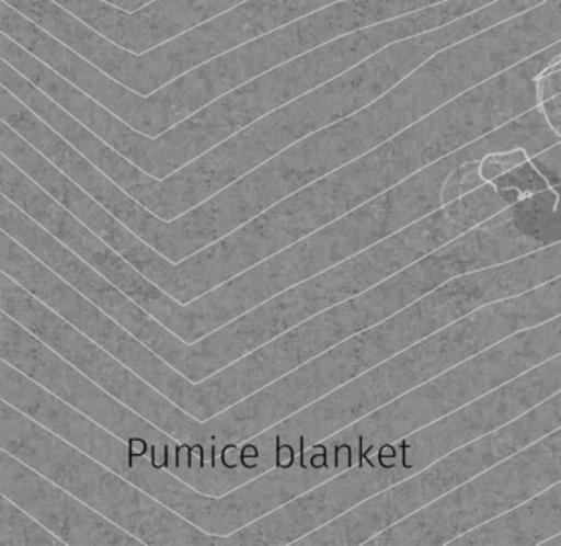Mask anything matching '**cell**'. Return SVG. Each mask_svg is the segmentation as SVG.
Returning a JSON list of instances; mask_svg holds the SVG:
<instances>
[{"mask_svg": "<svg viewBox=\"0 0 561 546\" xmlns=\"http://www.w3.org/2000/svg\"><path fill=\"white\" fill-rule=\"evenodd\" d=\"M367 35V30H357L311 49L221 95L157 137L127 125L5 33L0 36V56L114 150L162 180L275 109L376 55Z\"/></svg>", "mask_w": 561, "mask_h": 546, "instance_id": "cell-1", "label": "cell"}, {"mask_svg": "<svg viewBox=\"0 0 561 546\" xmlns=\"http://www.w3.org/2000/svg\"><path fill=\"white\" fill-rule=\"evenodd\" d=\"M373 25L369 0H344L222 53L152 94L144 95L101 71L8 2L0 3L2 33L110 109L127 125L150 137L175 127L205 105L271 69L340 36Z\"/></svg>", "mask_w": 561, "mask_h": 546, "instance_id": "cell-2", "label": "cell"}, {"mask_svg": "<svg viewBox=\"0 0 561 546\" xmlns=\"http://www.w3.org/2000/svg\"><path fill=\"white\" fill-rule=\"evenodd\" d=\"M369 104L356 69H347L160 180L114 150L41 89L27 94V105L35 114L134 200L165 220L188 213L280 151Z\"/></svg>", "mask_w": 561, "mask_h": 546, "instance_id": "cell-3", "label": "cell"}, {"mask_svg": "<svg viewBox=\"0 0 561 546\" xmlns=\"http://www.w3.org/2000/svg\"><path fill=\"white\" fill-rule=\"evenodd\" d=\"M51 234L188 344L285 289L387 239L386 227L376 211L364 203L211 292L193 302L180 303L144 276L75 214L68 211L60 214L51 226Z\"/></svg>", "mask_w": 561, "mask_h": 546, "instance_id": "cell-4", "label": "cell"}, {"mask_svg": "<svg viewBox=\"0 0 561 546\" xmlns=\"http://www.w3.org/2000/svg\"><path fill=\"white\" fill-rule=\"evenodd\" d=\"M38 150L144 242L175 263L218 242L285 197L353 161L343 132L334 122L275 155L188 213L165 220L134 200L58 132H45L38 140Z\"/></svg>", "mask_w": 561, "mask_h": 546, "instance_id": "cell-5", "label": "cell"}, {"mask_svg": "<svg viewBox=\"0 0 561 546\" xmlns=\"http://www.w3.org/2000/svg\"><path fill=\"white\" fill-rule=\"evenodd\" d=\"M392 272L390 253L382 243H376L285 289L193 344L183 341L137 303L124 309L119 322L180 374L192 382H202L324 309L379 285Z\"/></svg>", "mask_w": 561, "mask_h": 546, "instance_id": "cell-6", "label": "cell"}, {"mask_svg": "<svg viewBox=\"0 0 561 546\" xmlns=\"http://www.w3.org/2000/svg\"><path fill=\"white\" fill-rule=\"evenodd\" d=\"M560 39L561 0H545L442 49L382 98L350 115L364 153Z\"/></svg>", "mask_w": 561, "mask_h": 546, "instance_id": "cell-7", "label": "cell"}, {"mask_svg": "<svg viewBox=\"0 0 561 546\" xmlns=\"http://www.w3.org/2000/svg\"><path fill=\"white\" fill-rule=\"evenodd\" d=\"M0 447L60 484L147 546H226L90 454L8 401L0 407Z\"/></svg>", "mask_w": 561, "mask_h": 546, "instance_id": "cell-8", "label": "cell"}, {"mask_svg": "<svg viewBox=\"0 0 561 546\" xmlns=\"http://www.w3.org/2000/svg\"><path fill=\"white\" fill-rule=\"evenodd\" d=\"M0 306L2 311L34 332L117 400L185 444L195 464L202 467H218L221 464L218 463V446L206 436L203 421L173 403L146 378L4 272L0 275Z\"/></svg>", "mask_w": 561, "mask_h": 546, "instance_id": "cell-9", "label": "cell"}, {"mask_svg": "<svg viewBox=\"0 0 561 546\" xmlns=\"http://www.w3.org/2000/svg\"><path fill=\"white\" fill-rule=\"evenodd\" d=\"M0 359L127 441L134 456H149L153 466L180 479L186 466H196L185 444L117 400L5 311L0 316Z\"/></svg>", "mask_w": 561, "mask_h": 546, "instance_id": "cell-10", "label": "cell"}, {"mask_svg": "<svg viewBox=\"0 0 561 546\" xmlns=\"http://www.w3.org/2000/svg\"><path fill=\"white\" fill-rule=\"evenodd\" d=\"M560 426L561 390L511 423L458 447L422 473L396 484L390 489L393 507L400 515H412Z\"/></svg>", "mask_w": 561, "mask_h": 546, "instance_id": "cell-11", "label": "cell"}, {"mask_svg": "<svg viewBox=\"0 0 561 546\" xmlns=\"http://www.w3.org/2000/svg\"><path fill=\"white\" fill-rule=\"evenodd\" d=\"M0 493L27 510L67 546L146 545L80 497L5 450L0 451Z\"/></svg>", "mask_w": 561, "mask_h": 546, "instance_id": "cell-12", "label": "cell"}, {"mask_svg": "<svg viewBox=\"0 0 561 546\" xmlns=\"http://www.w3.org/2000/svg\"><path fill=\"white\" fill-rule=\"evenodd\" d=\"M111 42L146 53L245 0H153L139 10H123L106 0H55Z\"/></svg>", "mask_w": 561, "mask_h": 546, "instance_id": "cell-13", "label": "cell"}, {"mask_svg": "<svg viewBox=\"0 0 561 546\" xmlns=\"http://www.w3.org/2000/svg\"><path fill=\"white\" fill-rule=\"evenodd\" d=\"M0 546H67L21 505L0 493Z\"/></svg>", "mask_w": 561, "mask_h": 546, "instance_id": "cell-14", "label": "cell"}, {"mask_svg": "<svg viewBox=\"0 0 561 546\" xmlns=\"http://www.w3.org/2000/svg\"><path fill=\"white\" fill-rule=\"evenodd\" d=\"M481 160L466 161V163L459 164V167L451 171V174L446 178L445 184H443V206L455 203V201L461 200L466 194L472 193V191L488 184L484 183L481 173H479V161Z\"/></svg>", "mask_w": 561, "mask_h": 546, "instance_id": "cell-15", "label": "cell"}, {"mask_svg": "<svg viewBox=\"0 0 561 546\" xmlns=\"http://www.w3.org/2000/svg\"><path fill=\"white\" fill-rule=\"evenodd\" d=\"M492 184L497 190H517L524 197L531 196V194L540 193V191L550 187V184L538 173L537 168L531 164L530 160L508 171L504 177L492 181Z\"/></svg>", "mask_w": 561, "mask_h": 546, "instance_id": "cell-16", "label": "cell"}, {"mask_svg": "<svg viewBox=\"0 0 561 546\" xmlns=\"http://www.w3.org/2000/svg\"><path fill=\"white\" fill-rule=\"evenodd\" d=\"M530 160V155L525 148H512V150L492 151L479 161V173L484 183H492L497 178L504 177L514 168L520 167Z\"/></svg>", "mask_w": 561, "mask_h": 546, "instance_id": "cell-17", "label": "cell"}, {"mask_svg": "<svg viewBox=\"0 0 561 546\" xmlns=\"http://www.w3.org/2000/svg\"><path fill=\"white\" fill-rule=\"evenodd\" d=\"M531 164L537 168L538 173L547 180L550 186H560L561 184V140L551 145L541 153L530 158Z\"/></svg>", "mask_w": 561, "mask_h": 546, "instance_id": "cell-18", "label": "cell"}, {"mask_svg": "<svg viewBox=\"0 0 561 546\" xmlns=\"http://www.w3.org/2000/svg\"><path fill=\"white\" fill-rule=\"evenodd\" d=\"M538 92H540L541 102L548 101V99L560 94L561 68L547 69V71L540 76V81H538Z\"/></svg>", "mask_w": 561, "mask_h": 546, "instance_id": "cell-19", "label": "cell"}, {"mask_svg": "<svg viewBox=\"0 0 561 546\" xmlns=\"http://www.w3.org/2000/svg\"><path fill=\"white\" fill-rule=\"evenodd\" d=\"M541 109H543L545 117H547L548 124L551 125L554 132L561 137V92L554 98L548 99V101L541 102Z\"/></svg>", "mask_w": 561, "mask_h": 546, "instance_id": "cell-20", "label": "cell"}, {"mask_svg": "<svg viewBox=\"0 0 561 546\" xmlns=\"http://www.w3.org/2000/svg\"><path fill=\"white\" fill-rule=\"evenodd\" d=\"M106 2L113 3V5L123 10H139L146 7L147 3L153 2V0H106Z\"/></svg>", "mask_w": 561, "mask_h": 546, "instance_id": "cell-21", "label": "cell"}]
</instances>
